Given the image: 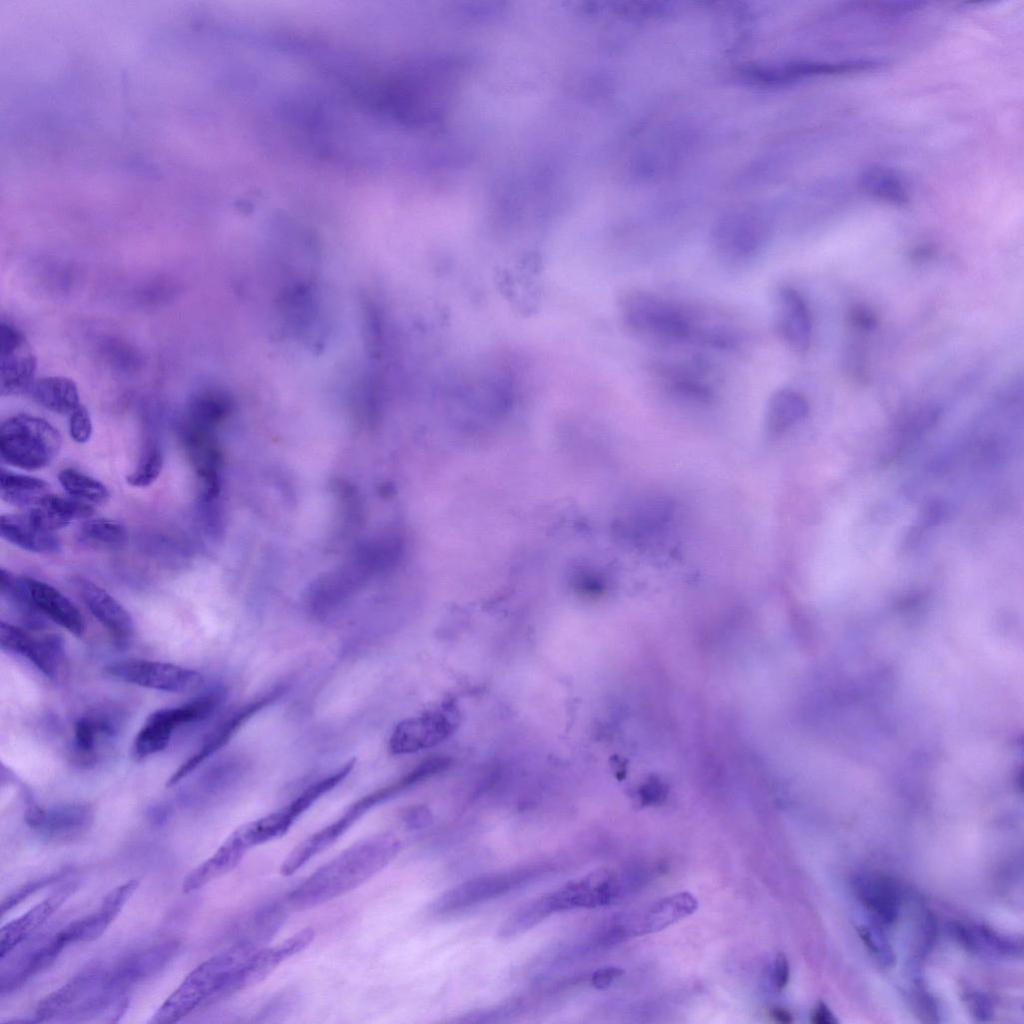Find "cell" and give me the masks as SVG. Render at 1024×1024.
<instances>
[{
	"label": "cell",
	"instance_id": "25",
	"mask_svg": "<svg viewBox=\"0 0 1024 1024\" xmlns=\"http://www.w3.org/2000/svg\"><path fill=\"white\" fill-rule=\"evenodd\" d=\"M697 909V900L688 892L667 896L630 921L621 923L628 937L656 932L691 915Z\"/></svg>",
	"mask_w": 1024,
	"mask_h": 1024
},
{
	"label": "cell",
	"instance_id": "1",
	"mask_svg": "<svg viewBox=\"0 0 1024 1024\" xmlns=\"http://www.w3.org/2000/svg\"><path fill=\"white\" fill-rule=\"evenodd\" d=\"M621 313L630 331L656 346L697 345L723 351L734 336L732 322L652 291L628 292Z\"/></svg>",
	"mask_w": 1024,
	"mask_h": 1024
},
{
	"label": "cell",
	"instance_id": "32",
	"mask_svg": "<svg viewBox=\"0 0 1024 1024\" xmlns=\"http://www.w3.org/2000/svg\"><path fill=\"white\" fill-rule=\"evenodd\" d=\"M231 410L229 397L220 390L206 389L192 396L183 422L215 430Z\"/></svg>",
	"mask_w": 1024,
	"mask_h": 1024
},
{
	"label": "cell",
	"instance_id": "12",
	"mask_svg": "<svg viewBox=\"0 0 1024 1024\" xmlns=\"http://www.w3.org/2000/svg\"><path fill=\"white\" fill-rule=\"evenodd\" d=\"M285 689L283 685L277 686L230 713L208 734L199 749L175 770L166 786L172 787L186 778L202 762L224 747L250 718L276 701Z\"/></svg>",
	"mask_w": 1024,
	"mask_h": 1024
},
{
	"label": "cell",
	"instance_id": "37",
	"mask_svg": "<svg viewBox=\"0 0 1024 1024\" xmlns=\"http://www.w3.org/2000/svg\"><path fill=\"white\" fill-rule=\"evenodd\" d=\"M863 188L871 195L895 205L908 202V192L902 180L891 170L874 167L867 170L862 178Z\"/></svg>",
	"mask_w": 1024,
	"mask_h": 1024
},
{
	"label": "cell",
	"instance_id": "2",
	"mask_svg": "<svg viewBox=\"0 0 1024 1024\" xmlns=\"http://www.w3.org/2000/svg\"><path fill=\"white\" fill-rule=\"evenodd\" d=\"M399 839L378 834L360 840L315 870L287 896L297 909H307L339 897L363 884L398 854Z\"/></svg>",
	"mask_w": 1024,
	"mask_h": 1024
},
{
	"label": "cell",
	"instance_id": "26",
	"mask_svg": "<svg viewBox=\"0 0 1024 1024\" xmlns=\"http://www.w3.org/2000/svg\"><path fill=\"white\" fill-rule=\"evenodd\" d=\"M32 601L40 613L80 637L85 630L84 619L74 603L50 584L24 577Z\"/></svg>",
	"mask_w": 1024,
	"mask_h": 1024
},
{
	"label": "cell",
	"instance_id": "44",
	"mask_svg": "<svg viewBox=\"0 0 1024 1024\" xmlns=\"http://www.w3.org/2000/svg\"><path fill=\"white\" fill-rule=\"evenodd\" d=\"M431 821L429 811L421 807L410 809L403 817V822L411 830L425 828Z\"/></svg>",
	"mask_w": 1024,
	"mask_h": 1024
},
{
	"label": "cell",
	"instance_id": "34",
	"mask_svg": "<svg viewBox=\"0 0 1024 1024\" xmlns=\"http://www.w3.org/2000/svg\"><path fill=\"white\" fill-rule=\"evenodd\" d=\"M49 492V484L28 475L1 469L0 495L5 502L29 509Z\"/></svg>",
	"mask_w": 1024,
	"mask_h": 1024
},
{
	"label": "cell",
	"instance_id": "42",
	"mask_svg": "<svg viewBox=\"0 0 1024 1024\" xmlns=\"http://www.w3.org/2000/svg\"><path fill=\"white\" fill-rule=\"evenodd\" d=\"M69 434L77 443H85L91 437V417L88 410L81 404L69 414Z\"/></svg>",
	"mask_w": 1024,
	"mask_h": 1024
},
{
	"label": "cell",
	"instance_id": "21",
	"mask_svg": "<svg viewBox=\"0 0 1024 1024\" xmlns=\"http://www.w3.org/2000/svg\"><path fill=\"white\" fill-rule=\"evenodd\" d=\"M77 887L76 882L64 884L25 914L4 925L0 932L1 960L37 930L73 894Z\"/></svg>",
	"mask_w": 1024,
	"mask_h": 1024
},
{
	"label": "cell",
	"instance_id": "13",
	"mask_svg": "<svg viewBox=\"0 0 1024 1024\" xmlns=\"http://www.w3.org/2000/svg\"><path fill=\"white\" fill-rule=\"evenodd\" d=\"M0 339L1 394H28L35 381L36 356L22 331L10 323L2 322Z\"/></svg>",
	"mask_w": 1024,
	"mask_h": 1024
},
{
	"label": "cell",
	"instance_id": "43",
	"mask_svg": "<svg viewBox=\"0 0 1024 1024\" xmlns=\"http://www.w3.org/2000/svg\"><path fill=\"white\" fill-rule=\"evenodd\" d=\"M624 971L618 967H604L595 971L591 977L592 985L599 990L607 989Z\"/></svg>",
	"mask_w": 1024,
	"mask_h": 1024
},
{
	"label": "cell",
	"instance_id": "5",
	"mask_svg": "<svg viewBox=\"0 0 1024 1024\" xmlns=\"http://www.w3.org/2000/svg\"><path fill=\"white\" fill-rule=\"evenodd\" d=\"M772 231L773 220L761 210H730L715 222L711 231V244L721 260L741 265L754 260L764 251Z\"/></svg>",
	"mask_w": 1024,
	"mask_h": 1024
},
{
	"label": "cell",
	"instance_id": "3",
	"mask_svg": "<svg viewBox=\"0 0 1024 1024\" xmlns=\"http://www.w3.org/2000/svg\"><path fill=\"white\" fill-rule=\"evenodd\" d=\"M259 948L255 942L242 941L201 963L159 1007L150 1022H177L198 1007L241 991L240 972Z\"/></svg>",
	"mask_w": 1024,
	"mask_h": 1024
},
{
	"label": "cell",
	"instance_id": "36",
	"mask_svg": "<svg viewBox=\"0 0 1024 1024\" xmlns=\"http://www.w3.org/2000/svg\"><path fill=\"white\" fill-rule=\"evenodd\" d=\"M0 585L3 598L22 617L26 625L40 628L44 624V616L34 605L24 577H18L2 568Z\"/></svg>",
	"mask_w": 1024,
	"mask_h": 1024
},
{
	"label": "cell",
	"instance_id": "17",
	"mask_svg": "<svg viewBox=\"0 0 1024 1024\" xmlns=\"http://www.w3.org/2000/svg\"><path fill=\"white\" fill-rule=\"evenodd\" d=\"M774 316L780 337L794 352L803 354L810 346L812 317L803 295L790 285L774 294Z\"/></svg>",
	"mask_w": 1024,
	"mask_h": 1024
},
{
	"label": "cell",
	"instance_id": "40",
	"mask_svg": "<svg viewBox=\"0 0 1024 1024\" xmlns=\"http://www.w3.org/2000/svg\"><path fill=\"white\" fill-rule=\"evenodd\" d=\"M63 875H65L64 872L52 874L37 880L30 881L22 887L18 888L12 894L6 897V899L2 902V915H4L7 911L11 910L13 907L17 906L20 902H22L24 899L29 897L37 890L54 883L58 879H61Z\"/></svg>",
	"mask_w": 1024,
	"mask_h": 1024
},
{
	"label": "cell",
	"instance_id": "20",
	"mask_svg": "<svg viewBox=\"0 0 1024 1024\" xmlns=\"http://www.w3.org/2000/svg\"><path fill=\"white\" fill-rule=\"evenodd\" d=\"M137 886V880H130L112 889L104 897L98 911L70 923L58 932L61 939L69 945L99 938L120 913Z\"/></svg>",
	"mask_w": 1024,
	"mask_h": 1024
},
{
	"label": "cell",
	"instance_id": "8",
	"mask_svg": "<svg viewBox=\"0 0 1024 1024\" xmlns=\"http://www.w3.org/2000/svg\"><path fill=\"white\" fill-rule=\"evenodd\" d=\"M546 871L545 865H534L469 880L442 894L433 904V911L449 914L466 909L523 887Z\"/></svg>",
	"mask_w": 1024,
	"mask_h": 1024
},
{
	"label": "cell",
	"instance_id": "16",
	"mask_svg": "<svg viewBox=\"0 0 1024 1024\" xmlns=\"http://www.w3.org/2000/svg\"><path fill=\"white\" fill-rule=\"evenodd\" d=\"M179 941L166 940L133 952L107 970L110 988L119 996L125 995L133 985L146 980L165 968L179 950Z\"/></svg>",
	"mask_w": 1024,
	"mask_h": 1024
},
{
	"label": "cell",
	"instance_id": "38",
	"mask_svg": "<svg viewBox=\"0 0 1024 1024\" xmlns=\"http://www.w3.org/2000/svg\"><path fill=\"white\" fill-rule=\"evenodd\" d=\"M58 480L69 496L87 503H105L110 495L103 483L72 468L60 471Z\"/></svg>",
	"mask_w": 1024,
	"mask_h": 1024
},
{
	"label": "cell",
	"instance_id": "23",
	"mask_svg": "<svg viewBox=\"0 0 1024 1024\" xmlns=\"http://www.w3.org/2000/svg\"><path fill=\"white\" fill-rule=\"evenodd\" d=\"M314 935L313 929L305 928L277 945L257 949L241 971V990L261 982L286 959L303 951L313 941Z\"/></svg>",
	"mask_w": 1024,
	"mask_h": 1024
},
{
	"label": "cell",
	"instance_id": "50",
	"mask_svg": "<svg viewBox=\"0 0 1024 1024\" xmlns=\"http://www.w3.org/2000/svg\"><path fill=\"white\" fill-rule=\"evenodd\" d=\"M771 1018L778 1023H791L793 1017L791 1013L784 1008H774L770 1012Z\"/></svg>",
	"mask_w": 1024,
	"mask_h": 1024
},
{
	"label": "cell",
	"instance_id": "35",
	"mask_svg": "<svg viewBox=\"0 0 1024 1024\" xmlns=\"http://www.w3.org/2000/svg\"><path fill=\"white\" fill-rule=\"evenodd\" d=\"M78 541L90 548L98 550L121 549L128 540L126 527L115 520L106 518H88L81 525Z\"/></svg>",
	"mask_w": 1024,
	"mask_h": 1024
},
{
	"label": "cell",
	"instance_id": "45",
	"mask_svg": "<svg viewBox=\"0 0 1024 1024\" xmlns=\"http://www.w3.org/2000/svg\"><path fill=\"white\" fill-rule=\"evenodd\" d=\"M774 983L778 989H783L789 982L790 969L787 957L784 953H778L774 962Z\"/></svg>",
	"mask_w": 1024,
	"mask_h": 1024
},
{
	"label": "cell",
	"instance_id": "22",
	"mask_svg": "<svg viewBox=\"0 0 1024 1024\" xmlns=\"http://www.w3.org/2000/svg\"><path fill=\"white\" fill-rule=\"evenodd\" d=\"M313 794L304 790L283 808L254 821L239 826L236 831L249 849L282 837L309 807L313 805Z\"/></svg>",
	"mask_w": 1024,
	"mask_h": 1024
},
{
	"label": "cell",
	"instance_id": "30",
	"mask_svg": "<svg viewBox=\"0 0 1024 1024\" xmlns=\"http://www.w3.org/2000/svg\"><path fill=\"white\" fill-rule=\"evenodd\" d=\"M91 504L71 496L48 493L27 514L40 526L55 531L68 526L73 520L88 519L93 515Z\"/></svg>",
	"mask_w": 1024,
	"mask_h": 1024
},
{
	"label": "cell",
	"instance_id": "24",
	"mask_svg": "<svg viewBox=\"0 0 1024 1024\" xmlns=\"http://www.w3.org/2000/svg\"><path fill=\"white\" fill-rule=\"evenodd\" d=\"M854 889L862 904L883 924L893 923L902 903L899 884L889 876L872 873L859 875Z\"/></svg>",
	"mask_w": 1024,
	"mask_h": 1024
},
{
	"label": "cell",
	"instance_id": "41",
	"mask_svg": "<svg viewBox=\"0 0 1024 1024\" xmlns=\"http://www.w3.org/2000/svg\"><path fill=\"white\" fill-rule=\"evenodd\" d=\"M857 930L865 946L878 958L879 961L887 966L893 964L895 957L892 949L881 936L869 929L867 926H859Z\"/></svg>",
	"mask_w": 1024,
	"mask_h": 1024
},
{
	"label": "cell",
	"instance_id": "33",
	"mask_svg": "<svg viewBox=\"0 0 1024 1024\" xmlns=\"http://www.w3.org/2000/svg\"><path fill=\"white\" fill-rule=\"evenodd\" d=\"M807 402L797 391L784 388L774 392L767 404L766 426L772 433H780L797 423L807 414Z\"/></svg>",
	"mask_w": 1024,
	"mask_h": 1024
},
{
	"label": "cell",
	"instance_id": "27",
	"mask_svg": "<svg viewBox=\"0 0 1024 1024\" xmlns=\"http://www.w3.org/2000/svg\"><path fill=\"white\" fill-rule=\"evenodd\" d=\"M0 534L11 544L34 553L50 554L61 549L57 535L24 514H6L1 516Z\"/></svg>",
	"mask_w": 1024,
	"mask_h": 1024
},
{
	"label": "cell",
	"instance_id": "15",
	"mask_svg": "<svg viewBox=\"0 0 1024 1024\" xmlns=\"http://www.w3.org/2000/svg\"><path fill=\"white\" fill-rule=\"evenodd\" d=\"M93 809L84 803L41 807L27 803L25 820L38 834L54 840H69L86 832L93 822Z\"/></svg>",
	"mask_w": 1024,
	"mask_h": 1024
},
{
	"label": "cell",
	"instance_id": "4",
	"mask_svg": "<svg viewBox=\"0 0 1024 1024\" xmlns=\"http://www.w3.org/2000/svg\"><path fill=\"white\" fill-rule=\"evenodd\" d=\"M61 443V435L55 427L29 414L14 415L0 428L2 461L23 470L35 471L48 466L59 453Z\"/></svg>",
	"mask_w": 1024,
	"mask_h": 1024
},
{
	"label": "cell",
	"instance_id": "39",
	"mask_svg": "<svg viewBox=\"0 0 1024 1024\" xmlns=\"http://www.w3.org/2000/svg\"><path fill=\"white\" fill-rule=\"evenodd\" d=\"M162 468V450L157 442L151 441L146 445L136 468L127 476L126 481L132 487H148L159 477Z\"/></svg>",
	"mask_w": 1024,
	"mask_h": 1024
},
{
	"label": "cell",
	"instance_id": "29",
	"mask_svg": "<svg viewBox=\"0 0 1024 1024\" xmlns=\"http://www.w3.org/2000/svg\"><path fill=\"white\" fill-rule=\"evenodd\" d=\"M66 946L57 933L42 945L27 952L8 971H2L1 996L12 993L31 977L50 967Z\"/></svg>",
	"mask_w": 1024,
	"mask_h": 1024
},
{
	"label": "cell",
	"instance_id": "19",
	"mask_svg": "<svg viewBox=\"0 0 1024 1024\" xmlns=\"http://www.w3.org/2000/svg\"><path fill=\"white\" fill-rule=\"evenodd\" d=\"M74 585L88 610L115 641L124 643L133 636L134 622L130 613L111 594L83 577L75 578Z\"/></svg>",
	"mask_w": 1024,
	"mask_h": 1024
},
{
	"label": "cell",
	"instance_id": "7",
	"mask_svg": "<svg viewBox=\"0 0 1024 1024\" xmlns=\"http://www.w3.org/2000/svg\"><path fill=\"white\" fill-rule=\"evenodd\" d=\"M223 699L224 691L215 688L183 705L153 712L133 741V758L140 761L161 752L169 744L176 728L206 719L219 707Z\"/></svg>",
	"mask_w": 1024,
	"mask_h": 1024
},
{
	"label": "cell",
	"instance_id": "47",
	"mask_svg": "<svg viewBox=\"0 0 1024 1024\" xmlns=\"http://www.w3.org/2000/svg\"><path fill=\"white\" fill-rule=\"evenodd\" d=\"M951 932L957 941L962 944L968 950H976L977 943L974 934L970 932L965 926L959 923H952L950 927Z\"/></svg>",
	"mask_w": 1024,
	"mask_h": 1024
},
{
	"label": "cell",
	"instance_id": "31",
	"mask_svg": "<svg viewBox=\"0 0 1024 1024\" xmlns=\"http://www.w3.org/2000/svg\"><path fill=\"white\" fill-rule=\"evenodd\" d=\"M27 395L44 408L59 414H70L80 405L76 383L63 376L35 379Z\"/></svg>",
	"mask_w": 1024,
	"mask_h": 1024
},
{
	"label": "cell",
	"instance_id": "48",
	"mask_svg": "<svg viewBox=\"0 0 1024 1024\" xmlns=\"http://www.w3.org/2000/svg\"><path fill=\"white\" fill-rule=\"evenodd\" d=\"M811 1022L814 1024H835L837 1020L826 1004L819 1002L811 1014Z\"/></svg>",
	"mask_w": 1024,
	"mask_h": 1024
},
{
	"label": "cell",
	"instance_id": "10",
	"mask_svg": "<svg viewBox=\"0 0 1024 1024\" xmlns=\"http://www.w3.org/2000/svg\"><path fill=\"white\" fill-rule=\"evenodd\" d=\"M395 794L394 786L389 784L351 804L341 817L295 846L283 861L280 868L281 873L285 876L295 873L307 861L336 842L366 812L387 799L394 797Z\"/></svg>",
	"mask_w": 1024,
	"mask_h": 1024
},
{
	"label": "cell",
	"instance_id": "49",
	"mask_svg": "<svg viewBox=\"0 0 1024 1024\" xmlns=\"http://www.w3.org/2000/svg\"><path fill=\"white\" fill-rule=\"evenodd\" d=\"M853 323L862 328H871L875 324V318L863 309H857L852 314Z\"/></svg>",
	"mask_w": 1024,
	"mask_h": 1024
},
{
	"label": "cell",
	"instance_id": "11",
	"mask_svg": "<svg viewBox=\"0 0 1024 1024\" xmlns=\"http://www.w3.org/2000/svg\"><path fill=\"white\" fill-rule=\"evenodd\" d=\"M459 722V713L453 706L403 720L393 729L388 749L394 755H405L431 748L453 734Z\"/></svg>",
	"mask_w": 1024,
	"mask_h": 1024
},
{
	"label": "cell",
	"instance_id": "14",
	"mask_svg": "<svg viewBox=\"0 0 1024 1024\" xmlns=\"http://www.w3.org/2000/svg\"><path fill=\"white\" fill-rule=\"evenodd\" d=\"M0 645L30 661L49 678L58 675L64 662L63 641L58 635L35 636L23 628L1 621Z\"/></svg>",
	"mask_w": 1024,
	"mask_h": 1024
},
{
	"label": "cell",
	"instance_id": "18",
	"mask_svg": "<svg viewBox=\"0 0 1024 1024\" xmlns=\"http://www.w3.org/2000/svg\"><path fill=\"white\" fill-rule=\"evenodd\" d=\"M121 717L115 710L96 708L83 714L74 725L72 754L80 764L97 761L101 746L113 739L120 728Z\"/></svg>",
	"mask_w": 1024,
	"mask_h": 1024
},
{
	"label": "cell",
	"instance_id": "6",
	"mask_svg": "<svg viewBox=\"0 0 1024 1024\" xmlns=\"http://www.w3.org/2000/svg\"><path fill=\"white\" fill-rule=\"evenodd\" d=\"M651 372L660 388L678 401L708 405L717 396L719 376L700 355L662 359L652 364Z\"/></svg>",
	"mask_w": 1024,
	"mask_h": 1024
},
{
	"label": "cell",
	"instance_id": "28",
	"mask_svg": "<svg viewBox=\"0 0 1024 1024\" xmlns=\"http://www.w3.org/2000/svg\"><path fill=\"white\" fill-rule=\"evenodd\" d=\"M248 850V846L234 830L210 858L199 864L185 877L182 884L183 892H193L230 872L238 865Z\"/></svg>",
	"mask_w": 1024,
	"mask_h": 1024
},
{
	"label": "cell",
	"instance_id": "46",
	"mask_svg": "<svg viewBox=\"0 0 1024 1024\" xmlns=\"http://www.w3.org/2000/svg\"><path fill=\"white\" fill-rule=\"evenodd\" d=\"M967 1000L975 1018L980 1021H985L990 1017L991 1007L982 995L971 994L968 996Z\"/></svg>",
	"mask_w": 1024,
	"mask_h": 1024
},
{
	"label": "cell",
	"instance_id": "9",
	"mask_svg": "<svg viewBox=\"0 0 1024 1024\" xmlns=\"http://www.w3.org/2000/svg\"><path fill=\"white\" fill-rule=\"evenodd\" d=\"M104 673L132 685L177 693L195 689L203 680L201 674L193 669L144 659L110 662L104 667Z\"/></svg>",
	"mask_w": 1024,
	"mask_h": 1024
}]
</instances>
